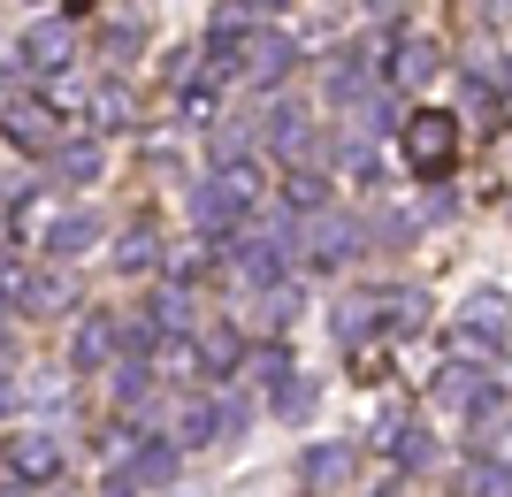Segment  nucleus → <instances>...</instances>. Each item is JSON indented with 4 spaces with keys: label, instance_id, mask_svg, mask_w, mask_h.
<instances>
[{
    "label": "nucleus",
    "instance_id": "obj_1",
    "mask_svg": "<svg viewBox=\"0 0 512 497\" xmlns=\"http://www.w3.org/2000/svg\"><path fill=\"white\" fill-rule=\"evenodd\" d=\"M253 207H260V169H253V153L222 161V169H214V184H199V192H192L199 230H214V238H230V222H245Z\"/></svg>",
    "mask_w": 512,
    "mask_h": 497
},
{
    "label": "nucleus",
    "instance_id": "obj_2",
    "mask_svg": "<svg viewBox=\"0 0 512 497\" xmlns=\"http://www.w3.org/2000/svg\"><path fill=\"white\" fill-rule=\"evenodd\" d=\"M406 161H413L421 184H444V176L459 169V115H444V108L406 115Z\"/></svg>",
    "mask_w": 512,
    "mask_h": 497
},
{
    "label": "nucleus",
    "instance_id": "obj_3",
    "mask_svg": "<svg viewBox=\"0 0 512 497\" xmlns=\"http://www.w3.org/2000/svg\"><path fill=\"white\" fill-rule=\"evenodd\" d=\"M0 467H8L16 482H31V490H54V482H62V444H54L46 429H16L8 444H0Z\"/></svg>",
    "mask_w": 512,
    "mask_h": 497
},
{
    "label": "nucleus",
    "instance_id": "obj_4",
    "mask_svg": "<svg viewBox=\"0 0 512 497\" xmlns=\"http://www.w3.org/2000/svg\"><path fill=\"white\" fill-rule=\"evenodd\" d=\"M299 482H306V497L360 490V444H314V452L299 459Z\"/></svg>",
    "mask_w": 512,
    "mask_h": 497
},
{
    "label": "nucleus",
    "instance_id": "obj_5",
    "mask_svg": "<svg viewBox=\"0 0 512 497\" xmlns=\"http://www.w3.org/2000/svg\"><path fill=\"white\" fill-rule=\"evenodd\" d=\"M0 130H8V146L31 153V161H46V153L62 146V115H54V100H16V108L0 115Z\"/></svg>",
    "mask_w": 512,
    "mask_h": 497
},
{
    "label": "nucleus",
    "instance_id": "obj_6",
    "mask_svg": "<svg viewBox=\"0 0 512 497\" xmlns=\"http://www.w3.org/2000/svg\"><path fill=\"white\" fill-rule=\"evenodd\" d=\"M299 245H306V260H314V268H344V260L360 253V222H352V215H329V207H321V215H306V222H299Z\"/></svg>",
    "mask_w": 512,
    "mask_h": 497
},
{
    "label": "nucleus",
    "instance_id": "obj_7",
    "mask_svg": "<svg viewBox=\"0 0 512 497\" xmlns=\"http://www.w3.org/2000/svg\"><path fill=\"white\" fill-rule=\"evenodd\" d=\"M291 62H299V46L283 39V31H245V46H237L245 85H283V77H291Z\"/></svg>",
    "mask_w": 512,
    "mask_h": 497
},
{
    "label": "nucleus",
    "instance_id": "obj_8",
    "mask_svg": "<svg viewBox=\"0 0 512 497\" xmlns=\"http://www.w3.org/2000/svg\"><path fill=\"white\" fill-rule=\"evenodd\" d=\"M16 54H23V69H31V77H62V69L77 62V39H69V23H31Z\"/></svg>",
    "mask_w": 512,
    "mask_h": 497
},
{
    "label": "nucleus",
    "instance_id": "obj_9",
    "mask_svg": "<svg viewBox=\"0 0 512 497\" xmlns=\"http://www.w3.org/2000/svg\"><path fill=\"white\" fill-rule=\"evenodd\" d=\"M100 230H107V222L92 215V207H62V215L46 222V253H54V260H85L92 245H100Z\"/></svg>",
    "mask_w": 512,
    "mask_h": 497
},
{
    "label": "nucleus",
    "instance_id": "obj_10",
    "mask_svg": "<svg viewBox=\"0 0 512 497\" xmlns=\"http://www.w3.org/2000/svg\"><path fill=\"white\" fill-rule=\"evenodd\" d=\"M375 329H390V291H367V299L337 306V337H344V345H367Z\"/></svg>",
    "mask_w": 512,
    "mask_h": 497
},
{
    "label": "nucleus",
    "instance_id": "obj_11",
    "mask_svg": "<svg viewBox=\"0 0 512 497\" xmlns=\"http://www.w3.org/2000/svg\"><path fill=\"white\" fill-rule=\"evenodd\" d=\"M169 436L192 452V444H214V436H230V429H222V406H214V398H184V406L169 413Z\"/></svg>",
    "mask_w": 512,
    "mask_h": 497
},
{
    "label": "nucleus",
    "instance_id": "obj_12",
    "mask_svg": "<svg viewBox=\"0 0 512 497\" xmlns=\"http://www.w3.org/2000/svg\"><path fill=\"white\" fill-rule=\"evenodd\" d=\"M436 69H444V54H436V39H398V46H390V77H398V85H406V92H421L428 77H436Z\"/></svg>",
    "mask_w": 512,
    "mask_h": 497
},
{
    "label": "nucleus",
    "instance_id": "obj_13",
    "mask_svg": "<svg viewBox=\"0 0 512 497\" xmlns=\"http://www.w3.org/2000/svg\"><path fill=\"white\" fill-rule=\"evenodd\" d=\"M107 352H115V314H85L77 337H69V368H107Z\"/></svg>",
    "mask_w": 512,
    "mask_h": 497
},
{
    "label": "nucleus",
    "instance_id": "obj_14",
    "mask_svg": "<svg viewBox=\"0 0 512 497\" xmlns=\"http://www.w3.org/2000/svg\"><path fill=\"white\" fill-rule=\"evenodd\" d=\"M199 360H207V383H222L230 368H245V329H237V322H214L207 337H199Z\"/></svg>",
    "mask_w": 512,
    "mask_h": 497
},
{
    "label": "nucleus",
    "instance_id": "obj_15",
    "mask_svg": "<svg viewBox=\"0 0 512 497\" xmlns=\"http://www.w3.org/2000/svg\"><path fill=\"white\" fill-rule=\"evenodd\" d=\"M153 375H161V383H207L199 337H169V345H153Z\"/></svg>",
    "mask_w": 512,
    "mask_h": 497
},
{
    "label": "nucleus",
    "instance_id": "obj_16",
    "mask_svg": "<svg viewBox=\"0 0 512 497\" xmlns=\"http://www.w3.org/2000/svg\"><path fill=\"white\" fill-rule=\"evenodd\" d=\"M276 153H283V169H306V161L321 153V130L306 123L299 108H283V115H276Z\"/></svg>",
    "mask_w": 512,
    "mask_h": 497
},
{
    "label": "nucleus",
    "instance_id": "obj_17",
    "mask_svg": "<svg viewBox=\"0 0 512 497\" xmlns=\"http://www.w3.org/2000/svg\"><path fill=\"white\" fill-rule=\"evenodd\" d=\"M46 169H54V184H92L100 176V146L92 138H62V146L46 153Z\"/></svg>",
    "mask_w": 512,
    "mask_h": 497
},
{
    "label": "nucleus",
    "instance_id": "obj_18",
    "mask_svg": "<svg viewBox=\"0 0 512 497\" xmlns=\"http://www.w3.org/2000/svg\"><path fill=\"white\" fill-rule=\"evenodd\" d=\"M92 130H138V92L130 85H100L92 92Z\"/></svg>",
    "mask_w": 512,
    "mask_h": 497
},
{
    "label": "nucleus",
    "instance_id": "obj_19",
    "mask_svg": "<svg viewBox=\"0 0 512 497\" xmlns=\"http://www.w3.org/2000/svg\"><path fill=\"white\" fill-rule=\"evenodd\" d=\"M153 268H169L161 238H153V230H130V238L115 245V276H153Z\"/></svg>",
    "mask_w": 512,
    "mask_h": 497
},
{
    "label": "nucleus",
    "instance_id": "obj_20",
    "mask_svg": "<svg viewBox=\"0 0 512 497\" xmlns=\"http://www.w3.org/2000/svg\"><path fill=\"white\" fill-rule=\"evenodd\" d=\"M283 199H291V215H321V207H329V176L321 169H291L283 176Z\"/></svg>",
    "mask_w": 512,
    "mask_h": 497
},
{
    "label": "nucleus",
    "instance_id": "obj_21",
    "mask_svg": "<svg viewBox=\"0 0 512 497\" xmlns=\"http://www.w3.org/2000/svg\"><path fill=\"white\" fill-rule=\"evenodd\" d=\"M375 54H337V69H329V100H360L367 85H375Z\"/></svg>",
    "mask_w": 512,
    "mask_h": 497
},
{
    "label": "nucleus",
    "instance_id": "obj_22",
    "mask_svg": "<svg viewBox=\"0 0 512 497\" xmlns=\"http://www.w3.org/2000/svg\"><path fill=\"white\" fill-rule=\"evenodd\" d=\"M291 314H299V291H291V283H268V291H260V314H253V329H260V337H276V329L291 322Z\"/></svg>",
    "mask_w": 512,
    "mask_h": 497
},
{
    "label": "nucleus",
    "instance_id": "obj_23",
    "mask_svg": "<svg viewBox=\"0 0 512 497\" xmlns=\"http://www.w3.org/2000/svg\"><path fill=\"white\" fill-rule=\"evenodd\" d=\"M153 322L169 329V337H184V329H192V283H169V291L153 299Z\"/></svg>",
    "mask_w": 512,
    "mask_h": 497
},
{
    "label": "nucleus",
    "instance_id": "obj_24",
    "mask_svg": "<svg viewBox=\"0 0 512 497\" xmlns=\"http://www.w3.org/2000/svg\"><path fill=\"white\" fill-rule=\"evenodd\" d=\"M467 497H512V467H505V459H474V467H467Z\"/></svg>",
    "mask_w": 512,
    "mask_h": 497
},
{
    "label": "nucleus",
    "instance_id": "obj_25",
    "mask_svg": "<svg viewBox=\"0 0 512 497\" xmlns=\"http://www.w3.org/2000/svg\"><path fill=\"white\" fill-rule=\"evenodd\" d=\"M214 260H222V245H176V253H169V276L176 283H199V276H214Z\"/></svg>",
    "mask_w": 512,
    "mask_h": 497
},
{
    "label": "nucleus",
    "instance_id": "obj_26",
    "mask_svg": "<svg viewBox=\"0 0 512 497\" xmlns=\"http://www.w3.org/2000/svg\"><path fill=\"white\" fill-rule=\"evenodd\" d=\"M245 146H253V130L237 123V115H222V123L207 130V153H214V169H222V161H237V153H245Z\"/></svg>",
    "mask_w": 512,
    "mask_h": 497
},
{
    "label": "nucleus",
    "instance_id": "obj_27",
    "mask_svg": "<svg viewBox=\"0 0 512 497\" xmlns=\"http://www.w3.org/2000/svg\"><path fill=\"white\" fill-rule=\"evenodd\" d=\"M31 283H39V276H31L16 253H0V306H16V314H23V306H31Z\"/></svg>",
    "mask_w": 512,
    "mask_h": 497
},
{
    "label": "nucleus",
    "instance_id": "obj_28",
    "mask_svg": "<svg viewBox=\"0 0 512 497\" xmlns=\"http://www.w3.org/2000/svg\"><path fill=\"white\" fill-rule=\"evenodd\" d=\"M413 329H428V299L421 291H390V337H413Z\"/></svg>",
    "mask_w": 512,
    "mask_h": 497
},
{
    "label": "nucleus",
    "instance_id": "obj_29",
    "mask_svg": "<svg viewBox=\"0 0 512 497\" xmlns=\"http://www.w3.org/2000/svg\"><path fill=\"white\" fill-rule=\"evenodd\" d=\"M276 413L283 421H306V413H314V383H306V375H283L276 383Z\"/></svg>",
    "mask_w": 512,
    "mask_h": 497
},
{
    "label": "nucleus",
    "instance_id": "obj_30",
    "mask_svg": "<svg viewBox=\"0 0 512 497\" xmlns=\"http://www.w3.org/2000/svg\"><path fill=\"white\" fill-rule=\"evenodd\" d=\"M375 169H383V161H375V138H344V176H352V184H375Z\"/></svg>",
    "mask_w": 512,
    "mask_h": 497
},
{
    "label": "nucleus",
    "instance_id": "obj_31",
    "mask_svg": "<svg viewBox=\"0 0 512 497\" xmlns=\"http://www.w3.org/2000/svg\"><path fill=\"white\" fill-rule=\"evenodd\" d=\"M69 306H77V299H69V283H62V276H39V283H31V306H23V314H69Z\"/></svg>",
    "mask_w": 512,
    "mask_h": 497
},
{
    "label": "nucleus",
    "instance_id": "obj_32",
    "mask_svg": "<svg viewBox=\"0 0 512 497\" xmlns=\"http://www.w3.org/2000/svg\"><path fill=\"white\" fill-rule=\"evenodd\" d=\"M467 322L474 329H505V291H497V283H482V291L467 299Z\"/></svg>",
    "mask_w": 512,
    "mask_h": 497
},
{
    "label": "nucleus",
    "instance_id": "obj_33",
    "mask_svg": "<svg viewBox=\"0 0 512 497\" xmlns=\"http://www.w3.org/2000/svg\"><path fill=\"white\" fill-rule=\"evenodd\" d=\"M138 46H146V31H138V23H115V31H107V39H100V62L115 69V62H130Z\"/></svg>",
    "mask_w": 512,
    "mask_h": 497
},
{
    "label": "nucleus",
    "instance_id": "obj_34",
    "mask_svg": "<svg viewBox=\"0 0 512 497\" xmlns=\"http://www.w3.org/2000/svg\"><path fill=\"white\" fill-rule=\"evenodd\" d=\"M390 375V360H383V345L367 337V345H352V383H383Z\"/></svg>",
    "mask_w": 512,
    "mask_h": 497
},
{
    "label": "nucleus",
    "instance_id": "obj_35",
    "mask_svg": "<svg viewBox=\"0 0 512 497\" xmlns=\"http://www.w3.org/2000/svg\"><path fill=\"white\" fill-rule=\"evenodd\" d=\"M467 115H482V130H497V85L467 77Z\"/></svg>",
    "mask_w": 512,
    "mask_h": 497
},
{
    "label": "nucleus",
    "instance_id": "obj_36",
    "mask_svg": "<svg viewBox=\"0 0 512 497\" xmlns=\"http://www.w3.org/2000/svg\"><path fill=\"white\" fill-rule=\"evenodd\" d=\"M100 497H146V482L130 475V467H107V482H100Z\"/></svg>",
    "mask_w": 512,
    "mask_h": 497
},
{
    "label": "nucleus",
    "instance_id": "obj_37",
    "mask_svg": "<svg viewBox=\"0 0 512 497\" xmlns=\"http://www.w3.org/2000/svg\"><path fill=\"white\" fill-rule=\"evenodd\" d=\"M16 406V375H8V352H0V413Z\"/></svg>",
    "mask_w": 512,
    "mask_h": 497
},
{
    "label": "nucleus",
    "instance_id": "obj_38",
    "mask_svg": "<svg viewBox=\"0 0 512 497\" xmlns=\"http://www.w3.org/2000/svg\"><path fill=\"white\" fill-rule=\"evenodd\" d=\"M245 8H253V16H276V8H291V0H245Z\"/></svg>",
    "mask_w": 512,
    "mask_h": 497
},
{
    "label": "nucleus",
    "instance_id": "obj_39",
    "mask_svg": "<svg viewBox=\"0 0 512 497\" xmlns=\"http://www.w3.org/2000/svg\"><path fill=\"white\" fill-rule=\"evenodd\" d=\"M497 85H505V92H512V54H505V77H497Z\"/></svg>",
    "mask_w": 512,
    "mask_h": 497
},
{
    "label": "nucleus",
    "instance_id": "obj_40",
    "mask_svg": "<svg viewBox=\"0 0 512 497\" xmlns=\"http://www.w3.org/2000/svg\"><path fill=\"white\" fill-rule=\"evenodd\" d=\"M69 8H77V16H85V8H100V0H69Z\"/></svg>",
    "mask_w": 512,
    "mask_h": 497
},
{
    "label": "nucleus",
    "instance_id": "obj_41",
    "mask_svg": "<svg viewBox=\"0 0 512 497\" xmlns=\"http://www.w3.org/2000/svg\"><path fill=\"white\" fill-rule=\"evenodd\" d=\"M23 490H31V482H23ZM23 490H0V497H23Z\"/></svg>",
    "mask_w": 512,
    "mask_h": 497
},
{
    "label": "nucleus",
    "instance_id": "obj_42",
    "mask_svg": "<svg viewBox=\"0 0 512 497\" xmlns=\"http://www.w3.org/2000/svg\"><path fill=\"white\" fill-rule=\"evenodd\" d=\"M54 497H69V490H62V482H54Z\"/></svg>",
    "mask_w": 512,
    "mask_h": 497
}]
</instances>
